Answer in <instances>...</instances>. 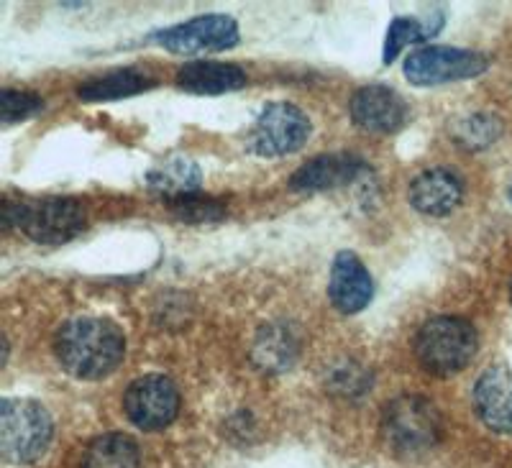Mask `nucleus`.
Returning <instances> with one entry per match:
<instances>
[{
  "instance_id": "1",
  "label": "nucleus",
  "mask_w": 512,
  "mask_h": 468,
  "mask_svg": "<svg viewBox=\"0 0 512 468\" xmlns=\"http://www.w3.org/2000/svg\"><path fill=\"white\" fill-rule=\"evenodd\" d=\"M54 353L67 374L95 382L113 374L126 356L123 330L105 318H75L54 338Z\"/></svg>"
},
{
  "instance_id": "2",
  "label": "nucleus",
  "mask_w": 512,
  "mask_h": 468,
  "mask_svg": "<svg viewBox=\"0 0 512 468\" xmlns=\"http://www.w3.org/2000/svg\"><path fill=\"white\" fill-rule=\"evenodd\" d=\"M479 338L469 320L456 315H438L423 323L415 336V356L433 376H454L472 364Z\"/></svg>"
},
{
  "instance_id": "3",
  "label": "nucleus",
  "mask_w": 512,
  "mask_h": 468,
  "mask_svg": "<svg viewBox=\"0 0 512 468\" xmlns=\"http://www.w3.org/2000/svg\"><path fill=\"white\" fill-rule=\"evenodd\" d=\"M3 223L6 228L24 231L31 241L59 246L80 236L88 226V218H85V208L70 197H47L34 205L13 203L11 197H6Z\"/></svg>"
},
{
  "instance_id": "4",
  "label": "nucleus",
  "mask_w": 512,
  "mask_h": 468,
  "mask_svg": "<svg viewBox=\"0 0 512 468\" xmlns=\"http://www.w3.org/2000/svg\"><path fill=\"white\" fill-rule=\"evenodd\" d=\"M382 433L392 451L400 456H415L441 440V412L420 394H400L384 407Z\"/></svg>"
},
{
  "instance_id": "5",
  "label": "nucleus",
  "mask_w": 512,
  "mask_h": 468,
  "mask_svg": "<svg viewBox=\"0 0 512 468\" xmlns=\"http://www.w3.org/2000/svg\"><path fill=\"white\" fill-rule=\"evenodd\" d=\"M52 417L34 399H3L0 453L8 463H34L52 443Z\"/></svg>"
},
{
  "instance_id": "6",
  "label": "nucleus",
  "mask_w": 512,
  "mask_h": 468,
  "mask_svg": "<svg viewBox=\"0 0 512 468\" xmlns=\"http://www.w3.org/2000/svg\"><path fill=\"white\" fill-rule=\"evenodd\" d=\"M310 118L292 103H269L249 133V149L256 156H287L303 149L310 139Z\"/></svg>"
},
{
  "instance_id": "7",
  "label": "nucleus",
  "mask_w": 512,
  "mask_h": 468,
  "mask_svg": "<svg viewBox=\"0 0 512 468\" xmlns=\"http://www.w3.org/2000/svg\"><path fill=\"white\" fill-rule=\"evenodd\" d=\"M487 70V57L472 49L423 47L405 62V77L415 87H436L443 82L477 77Z\"/></svg>"
},
{
  "instance_id": "8",
  "label": "nucleus",
  "mask_w": 512,
  "mask_h": 468,
  "mask_svg": "<svg viewBox=\"0 0 512 468\" xmlns=\"http://www.w3.org/2000/svg\"><path fill=\"white\" fill-rule=\"evenodd\" d=\"M123 410L139 430H164L180 412V392L164 374L141 376L123 394Z\"/></svg>"
},
{
  "instance_id": "9",
  "label": "nucleus",
  "mask_w": 512,
  "mask_h": 468,
  "mask_svg": "<svg viewBox=\"0 0 512 468\" xmlns=\"http://www.w3.org/2000/svg\"><path fill=\"white\" fill-rule=\"evenodd\" d=\"M159 47L172 54H200V52H223L239 44V24L223 13H208L187 21V24L162 29L152 36Z\"/></svg>"
},
{
  "instance_id": "10",
  "label": "nucleus",
  "mask_w": 512,
  "mask_h": 468,
  "mask_svg": "<svg viewBox=\"0 0 512 468\" xmlns=\"http://www.w3.org/2000/svg\"><path fill=\"white\" fill-rule=\"evenodd\" d=\"M351 121L364 131L395 133L408 123L410 108L397 90L387 85L359 87L349 105Z\"/></svg>"
},
{
  "instance_id": "11",
  "label": "nucleus",
  "mask_w": 512,
  "mask_h": 468,
  "mask_svg": "<svg viewBox=\"0 0 512 468\" xmlns=\"http://www.w3.org/2000/svg\"><path fill=\"white\" fill-rule=\"evenodd\" d=\"M474 410L492 433H512V369L489 366L474 384Z\"/></svg>"
},
{
  "instance_id": "12",
  "label": "nucleus",
  "mask_w": 512,
  "mask_h": 468,
  "mask_svg": "<svg viewBox=\"0 0 512 468\" xmlns=\"http://www.w3.org/2000/svg\"><path fill=\"white\" fill-rule=\"evenodd\" d=\"M464 200V180L448 167H433L418 174L410 185V205L418 213L443 218L454 213Z\"/></svg>"
},
{
  "instance_id": "13",
  "label": "nucleus",
  "mask_w": 512,
  "mask_h": 468,
  "mask_svg": "<svg viewBox=\"0 0 512 468\" xmlns=\"http://www.w3.org/2000/svg\"><path fill=\"white\" fill-rule=\"evenodd\" d=\"M328 297L344 315L361 312L372 302L374 282L369 277L367 266L361 264L354 251H338L336 259H333Z\"/></svg>"
},
{
  "instance_id": "14",
  "label": "nucleus",
  "mask_w": 512,
  "mask_h": 468,
  "mask_svg": "<svg viewBox=\"0 0 512 468\" xmlns=\"http://www.w3.org/2000/svg\"><path fill=\"white\" fill-rule=\"evenodd\" d=\"M367 162L356 154H323L310 159L297 169L290 180V190L295 192H323L346 187L356 182L359 174L367 172Z\"/></svg>"
},
{
  "instance_id": "15",
  "label": "nucleus",
  "mask_w": 512,
  "mask_h": 468,
  "mask_svg": "<svg viewBox=\"0 0 512 468\" xmlns=\"http://www.w3.org/2000/svg\"><path fill=\"white\" fill-rule=\"evenodd\" d=\"M244 85L246 72L239 64L190 62L177 72V87L192 95H223L241 90Z\"/></svg>"
},
{
  "instance_id": "16",
  "label": "nucleus",
  "mask_w": 512,
  "mask_h": 468,
  "mask_svg": "<svg viewBox=\"0 0 512 468\" xmlns=\"http://www.w3.org/2000/svg\"><path fill=\"white\" fill-rule=\"evenodd\" d=\"M146 185L154 195H159L164 203H177L185 197L200 195V185H203V172L192 159L187 156H169L162 167H154L146 174Z\"/></svg>"
},
{
  "instance_id": "17",
  "label": "nucleus",
  "mask_w": 512,
  "mask_h": 468,
  "mask_svg": "<svg viewBox=\"0 0 512 468\" xmlns=\"http://www.w3.org/2000/svg\"><path fill=\"white\" fill-rule=\"evenodd\" d=\"M157 85L149 72L139 70V67H126V70H116L111 75L95 77V80L80 85V98L98 103V100H121L131 98V95L146 93Z\"/></svg>"
},
{
  "instance_id": "18",
  "label": "nucleus",
  "mask_w": 512,
  "mask_h": 468,
  "mask_svg": "<svg viewBox=\"0 0 512 468\" xmlns=\"http://www.w3.org/2000/svg\"><path fill=\"white\" fill-rule=\"evenodd\" d=\"M139 463V445L123 433H105L95 438L82 458V468H139Z\"/></svg>"
},
{
  "instance_id": "19",
  "label": "nucleus",
  "mask_w": 512,
  "mask_h": 468,
  "mask_svg": "<svg viewBox=\"0 0 512 468\" xmlns=\"http://www.w3.org/2000/svg\"><path fill=\"white\" fill-rule=\"evenodd\" d=\"M502 133V123L489 113H474V116L461 118L459 123H454L451 128V136L459 146H464L466 151H479L487 149L492 141Z\"/></svg>"
},
{
  "instance_id": "20",
  "label": "nucleus",
  "mask_w": 512,
  "mask_h": 468,
  "mask_svg": "<svg viewBox=\"0 0 512 468\" xmlns=\"http://www.w3.org/2000/svg\"><path fill=\"white\" fill-rule=\"evenodd\" d=\"M436 31L423 26V21L418 18H395L387 29V39H384V64H392L397 59V54L408 44H418V41H425L428 36H433Z\"/></svg>"
},
{
  "instance_id": "21",
  "label": "nucleus",
  "mask_w": 512,
  "mask_h": 468,
  "mask_svg": "<svg viewBox=\"0 0 512 468\" xmlns=\"http://www.w3.org/2000/svg\"><path fill=\"white\" fill-rule=\"evenodd\" d=\"M44 110V100L36 93H26V90H13V87H3L0 93V123L3 126H13L26 118L36 116Z\"/></svg>"
},
{
  "instance_id": "22",
  "label": "nucleus",
  "mask_w": 512,
  "mask_h": 468,
  "mask_svg": "<svg viewBox=\"0 0 512 468\" xmlns=\"http://www.w3.org/2000/svg\"><path fill=\"white\" fill-rule=\"evenodd\" d=\"M169 210H172L175 218L185 220V223H208V220H218L226 215V208L213 197H205L203 192L177 200V203H169Z\"/></svg>"
},
{
  "instance_id": "23",
  "label": "nucleus",
  "mask_w": 512,
  "mask_h": 468,
  "mask_svg": "<svg viewBox=\"0 0 512 468\" xmlns=\"http://www.w3.org/2000/svg\"><path fill=\"white\" fill-rule=\"evenodd\" d=\"M510 302H512V287H510Z\"/></svg>"
},
{
  "instance_id": "24",
  "label": "nucleus",
  "mask_w": 512,
  "mask_h": 468,
  "mask_svg": "<svg viewBox=\"0 0 512 468\" xmlns=\"http://www.w3.org/2000/svg\"><path fill=\"white\" fill-rule=\"evenodd\" d=\"M510 200H512V190H510Z\"/></svg>"
}]
</instances>
